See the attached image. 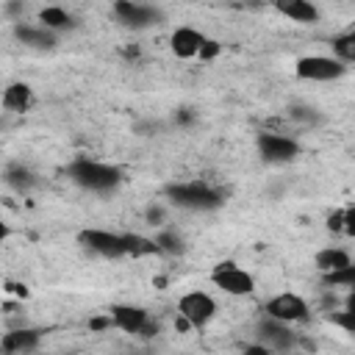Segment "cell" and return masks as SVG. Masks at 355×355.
Returning <instances> with one entry per match:
<instances>
[{
  "label": "cell",
  "mask_w": 355,
  "mask_h": 355,
  "mask_svg": "<svg viewBox=\"0 0 355 355\" xmlns=\"http://www.w3.org/2000/svg\"><path fill=\"white\" fill-rule=\"evenodd\" d=\"M211 283L219 291L230 294V297H247V294L255 291V277L247 269H241L239 263H233V261L216 263L214 272H211Z\"/></svg>",
  "instance_id": "3"
},
{
  "label": "cell",
  "mask_w": 355,
  "mask_h": 355,
  "mask_svg": "<svg viewBox=\"0 0 355 355\" xmlns=\"http://www.w3.org/2000/svg\"><path fill=\"white\" fill-rule=\"evenodd\" d=\"M263 313L275 322H283V324H297V322H305L308 319V302L294 294V291H283V294H275L272 300H266L263 305Z\"/></svg>",
  "instance_id": "8"
},
{
  "label": "cell",
  "mask_w": 355,
  "mask_h": 355,
  "mask_svg": "<svg viewBox=\"0 0 355 355\" xmlns=\"http://www.w3.org/2000/svg\"><path fill=\"white\" fill-rule=\"evenodd\" d=\"M313 263L322 275H327V272H338V269L352 266V255L344 247H324L313 255Z\"/></svg>",
  "instance_id": "18"
},
{
  "label": "cell",
  "mask_w": 355,
  "mask_h": 355,
  "mask_svg": "<svg viewBox=\"0 0 355 355\" xmlns=\"http://www.w3.org/2000/svg\"><path fill=\"white\" fill-rule=\"evenodd\" d=\"M114 14L125 28L141 31V28H153L164 19V14L155 6H144V3H130V0H119L114 3Z\"/></svg>",
  "instance_id": "10"
},
{
  "label": "cell",
  "mask_w": 355,
  "mask_h": 355,
  "mask_svg": "<svg viewBox=\"0 0 355 355\" xmlns=\"http://www.w3.org/2000/svg\"><path fill=\"white\" fill-rule=\"evenodd\" d=\"M14 36H17L22 44L33 47V50H53V47H55V33H50V31L42 28V25L17 22V25H14Z\"/></svg>",
  "instance_id": "14"
},
{
  "label": "cell",
  "mask_w": 355,
  "mask_h": 355,
  "mask_svg": "<svg viewBox=\"0 0 355 355\" xmlns=\"http://www.w3.org/2000/svg\"><path fill=\"white\" fill-rule=\"evenodd\" d=\"M258 344L272 349L275 355H283V352H291L297 347V333L291 330V324H283V322H275L269 316H263L258 322Z\"/></svg>",
  "instance_id": "9"
},
{
  "label": "cell",
  "mask_w": 355,
  "mask_h": 355,
  "mask_svg": "<svg viewBox=\"0 0 355 355\" xmlns=\"http://www.w3.org/2000/svg\"><path fill=\"white\" fill-rule=\"evenodd\" d=\"M64 172L78 189L92 191V194H111L122 183V172L116 166L103 164V161H92V158H75Z\"/></svg>",
  "instance_id": "1"
},
{
  "label": "cell",
  "mask_w": 355,
  "mask_h": 355,
  "mask_svg": "<svg viewBox=\"0 0 355 355\" xmlns=\"http://www.w3.org/2000/svg\"><path fill=\"white\" fill-rule=\"evenodd\" d=\"M327 322L330 324H338L344 333H349L352 330V311L347 308V311H333V313H327Z\"/></svg>",
  "instance_id": "25"
},
{
  "label": "cell",
  "mask_w": 355,
  "mask_h": 355,
  "mask_svg": "<svg viewBox=\"0 0 355 355\" xmlns=\"http://www.w3.org/2000/svg\"><path fill=\"white\" fill-rule=\"evenodd\" d=\"M158 252H166V255H183L186 252V239L175 230V227H161L155 236H153Z\"/></svg>",
  "instance_id": "21"
},
{
  "label": "cell",
  "mask_w": 355,
  "mask_h": 355,
  "mask_svg": "<svg viewBox=\"0 0 355 355\" xmlns=\"http://www.w3.org/2000/svg\"><path fill=\"white\" fill-rule=\"evenodd\" d=\"M3 180L8 189H14L17 194H31L39 186V178L33 169H28L25 164H8L3 172Z\"/></svg>",
  "instance_id": "16"
},
{
  "label": "cell",
  "mask_w": 355,
  "mask_h": 355,
  "mask_svg": "<svg viewBox=\"0 0 355 355\" xmlns=\"http://www.w3.org/2000/svg\"><path fill=\"white\" fill-rule=\"evenodd\" d=\"M78 244L100 258L108 261H119L125 258V247H122V233H111L103 227H83L78 230Z\"/></svg>",
  "instance_id": "6"
},
{
  "label": "cell",
  "mask_w": 355,
  "mask_h": 355,
  "mask_svg": "<svg viewBox=\"0 0 355 355\" xmlns=\"http://www.w3.org/2000/svg\"><path fill=\"white\" fill-rule=\"evenodd\" d=\"M8 236H11V227H8V222H6V219H0V244H3Z\"/></svg>",
  "instance_id": "28"
},
{
  "label": "cell",
  "mask_w": 355,
  "mask_h": 355,
  "mask_svg": "<svg viewBox=\"0 0 355 355\" xmlns=\"http://www.w3.org/2000/svg\"><path fill=\"white\" fill-rule=\"evenodd\" d=\"M164 197L183 211H216L225 194L205 180H172L164 186Z\"/></svg>",
  "instance_id": "2"
},
{
  "label": "cell",
  "mask_w": 355,
  "mask_h": 355,
  "mask_svg": "<svg viewBox=\"0 0 355 355\" xmlns=\"http://www.w3.org/2000/svg\"><path fill=\"white\" fill-rule=\"evenodd\" d=\"M275 11L288 17L291 22H302V25L319 22V8L308 0H280V3H275Z\"/></svg>",
  "instance_id": "15"
},
{
  "label": "cell",
  "mask_w": 355,
  "mask_h": 355,
  "mask_svg": "<svg viewBox=\"0 0 355 355\" xmlns=\"http://www.w3.org/2000/svg\"><path fill=\"white\" fill-rule=\"evenodd\" d=\"M205 44H208L205 33L197 31V28H191V25H180V28H175L172 36H169V50H172L178 58H197Z\"/></svg>",
  "instance_id": "11"
},
{
  "label": "cell",
  "mask_w": 355,
  "mask_h": 355,
  "mask_svg": "<svg viewBox=\"0 0 355 355\" xmlns=\"http://www.w3.org/2000/svg\"><path fill=\"white\" fill-rule=\"evenodd\" d=\"M288 116L294 119V122H300V125H322L324 122V116L319 114V108H313V105H291L288 108Z\"/></svg>",
  "instance_id": "23"
},
{
  "label": "cell",
  "mask_w": 355,
  "mask_h": 355,
  "mask_svg": "<svg viewBox=\"0 0 355 355\" xmlns=\"http://www.w3.org/2000/svg\"><path fill=\"white\" fill-rule=\"evenodd\" d=\"M241 355H275V352L266 349V347H261V344L255 341V344H247V347L241 349Z\"/></svg>",
  "instance_id": "27"
},
{
  "label": "cell",
  "mask_w": 355,
  "mask_h": 355,
  "mask_svg": "<svg viewBox=\"0 0 355 355\" xmlns=\"http://www.w3.org/2000/svg\"><path fill=\"white\" fill-rule=\"evenodd\" d=\"M33 89L28 83H8L3 89V97H0V105L6 111H28L33 105Z\"/></svg>",
  "instance_id": "17"
},
{
  "label": "cell",
  "mask_w": 355,
  "mask_h": 355,
  "mask_svg": "<svg viewBox=\"0 0 355 355\" xmlns=\"http://www.w3.org/2000/svg\"><path fill=\"white\" fill-rule=\"evenodd\" d=\"M39 22H42V28H47L50 33L72 31V28L78 25L75 17H72L67 8H61V6H44V8L39 11Z\"/></svg>",
  "instance_id": "19"
},
{
  "label": "cell",
  "mask_w": 355,
  "mask_h": 355,
  "mask_svg": "<svg viewBox=\"0 0 355 355\" xmlns=\"http://www.w3.org/2000/svg\"><path fill=\"white\" fill-rule=\"evenodd\" d=\"M297 78L302 80H313V83H330L347 75V67L341 61H336L333 55H302L294 64Z\"/></svg>",
  "instance_id": "5"
},
{
  "label": "cell",
  "mask_w": 355,
  "mask_h": 355,
  "mask_svg": "<svg viewBox=\"0 0 355 355\" xmlns=\"http://www.w3.org/2000/svg\"><path fill=\"white\" fill-rule=\"evenodd\" d=\"M108 316H111L114 327H119L130 336H139L144 330V324L150 322V311L141 305H111Z\"/></svg>",
  "instance_id": "13"
},
{
  "label": "cell",
  "mask_w": 355,
  "mask_h": 355,
  "mask_svg": "<svg viewBox=\"0 0 355 355\" xmlns=\"http://www.w3.org/2000/svg\"><path fill=\"white\" fill-rule=\"evenodd\" d=\"M333 58L341 61L344 67H349L355 61V31H347L333 39Z\"/></svg>",
  "instance_id": "22"
},
{
  "label": "cell",
  "mask_w": 355,
  "mask_h": 355,
  "mask_svg": "<svg viewBox=\"0 0 355 355\" xmlns=\"http://www.w3.org/2000/svg\"><path fill=\"white\" fill-rule=\"evenodd\" d=\"M147 222L150 225H161L164 222V208L161 205H150L147 208Z\"/></svg>",
  "instance_id": "26"
},
{
  "label": "cell",
  "mask_w": 355,
  "mask_h": 355,
  "mask_svg": "<svg viewBox=\"0 0 355 355\" xmlns=\"http://www.w3.org/2000/svg\"><path fill=\"white\" fill-rule=\"evenodd\" d=\"M255 147L266 164H288L300 155V141L294 136H283L272 130H261L255 136Z\"/></svg>",
  "instance_id": "4"
},
{
  "label": "cell",
  "mask_w": 355,
  "mask_h": 355,
  "mask_svg": "<svg viewBox=\"0 0 355 355\" xmlns=\"http://www.w3.org/2000/svg\"><path fill=\"white\" fill-rule=\"evenodd\" d=\"M39 344H42V333L36 327H14L0 338V349L6 355H31L39 349Z\"/></svg>",
  "instance_id": "12"
},
{
  "label": "cell",
  "mask_w": 355,
  "mask_h": 355,
  "mask_svg": "<svg viewBox=\"0 0 355 355\" xmlns=\"http://www.w3.org/2000/svg\"><path fill=\"white\" fill-rule=\"evenodd\" d=\"M122 247H125V258H147V255H158V247L153 239L141 236V233H122Z\"/></svg>",
  "instance_id": "20"
},
{
  "label": "cell",
  "mask_w": 355,
  "mask_h": 355,
  "mask_svg": "<svg viewBox=\"0 0 355 355\" xmlns=\"http://www.w3.org/2000/svg\"><path fill=\"white\" fill-rule=\"evenodd\" d=\"M322 283L324 286H338V288H352L355 286V266H347V269H338V272H327L322 275Z\"/></svg>",
  "instance_id": "24"
},
{
  "label": "cell",
  "mask_w": 355,
  "mask_h": 355,
  "mask_svg": "<svg viewBox=\"0 0 355 355\" xmlns=\"http://www.w3.org/2000/svg\"><path fill=\"white\" fill-rule=\"evenodd\" d=\"M178 313L189 327H205L216 316V300L208 291H186L178 300Z\"/></svg>",
  "instance_id": "7"
}]
</instances>
